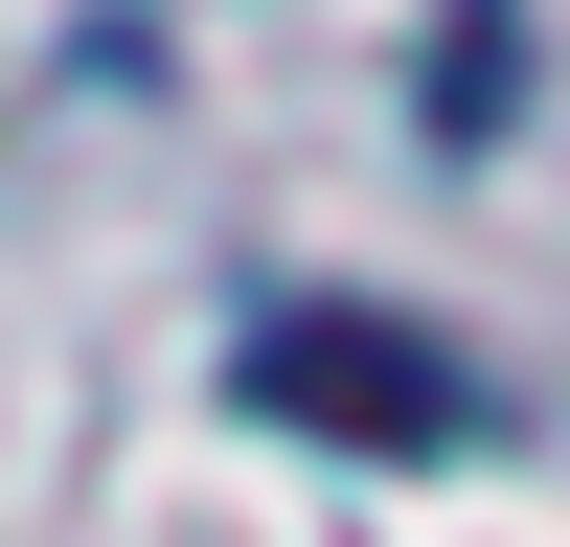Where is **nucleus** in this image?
<instances>
[{
	"instance_id": "nucleus-1",
	"label": "nucleus",
	"mask_w": 570,
	"mask_h": 547,
	"mask_svg": "<svg viewBox=\"0 0 570 547\" xmlns=\"http://www.w3.org/2000/svg\"><path fill=\"white\" fill-rule=\"evenodd\" d=\"M228 388H252V410H297V434H365V456L480 434V365H456V342H411V319H343V297H274Z\"/></svg>"
}]
</instances>
